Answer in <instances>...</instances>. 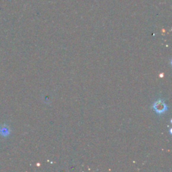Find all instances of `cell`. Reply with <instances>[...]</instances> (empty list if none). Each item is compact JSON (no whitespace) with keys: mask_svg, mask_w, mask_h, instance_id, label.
<instances>
[{"mask_svg":"<svg viewBox=\"0 0 172 172\" xmlns=\"http://www.w3.org/2000/svg\"><path fill=\"white\" fill-rule=\"evenodd\" d=\"M153 108L157 114H161L166 111L167 106L165 102H163L162 100H158L155 102Z\"/></svg>","mask_w":172,"mask_h":172,"instance_id":"1","label":"cell"}]
</instances>
